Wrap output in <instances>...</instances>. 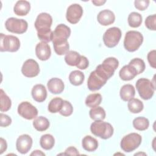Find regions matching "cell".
<instances>
[{
	"label": "cell",
	"mask_w": 156,
	"mask_h": 156,
	"mask_svg": "<svg viewBox=\"0 0 156 156\" xmlns=\"http://www.w3.org/2000/svg\"><path fill=\"white\" fill-rule=\"evenodd\" d=\"M52 18L49 13L43 12L37 16L34 26L37 31V36L41 41L48 43L52 41Z\"/></svg>",
	"instance_id": "6da1fadb"
},
{
	"label": "cell",
	"mask_w": 156,
	"mask_h": 156,
	"mask_svg": "<svg viewBox=\"0 0 156 156\" xmlns=\"http://www.w3.org/2000/svg\"><path fill=\"white\" fill-rule=\"evenodd\" d=\"M110 77L103 70L101 65H99L96 69L92 71L88 79L87 86L90 91L100 90Z\"/></svg>",
	"instance_id": "7a4b0ae2"
},
{
	"label": "cell",
	"mask_w": 156,
	"mask_h": 156,
	"mask_svg": "<svg viewBox=\"0 0 156 156\" xmlns=\"http://www.w3.org/2000/svg\"><path fill=\"white\" fill-rule=\"evenodd\" d=\"M91 133L102 139L110 138L113 134V127L111 124L102 120L94 121L90 126Z\"/></svg>",
	"instance_id": "3957f363"
},
{
	"label": "cell",
	"mask_w": 156,
	"mask_h": 156,
	"mask_svg": "<svg viewBox=\"0 0 156 156\" xmlns=\"http://www.w3.org/2000/svg\"><path fill=\"white\" fill-rule=\"evenodd\" d=\"M143 41V36L138 31L130 30L125 35L124 40V48L129 52L136 51Z\"/></svg>",
	"instance_id": "277c9868"
},
{
	"label": "cell",
	"mask_w": 156,
	"mask_h": 156,
	"mask_svg": "<svg viewBox=\"0 0 156 156\" xmlns=\"http://www.w3.org/2000/svg\"><path fill=\"white\" fill-rule=\"evenodd\" d=\"M136 88L140 96L144 100L151 99L155 90L154 83L146 78L139 79L136 82Z\"/></svg>",
	"instance_id": "5b68a950"
},
{
	"label": "cell",
	"mask_w": 156,
	"mask_h": 156,
	"mask_svg": "<svg viewBox=\"0 0 156 156\" xmlns=\"http://www.w3.org/2000/svg\"><path fill=\"white\" fill-rule=\"evenodd\" d=\"M142 137L137 133H130L124 136L120 143L121 148L126 152H130L135 150L141 143Z\"/></svg>",
	"instance_id": "8992f818"
},
{
	"label": "cell",
	"mask_w": 156,
	"mask_h": 156,
	"mask_svg": "<svg viewBox=\"0 0 156 156\" xmlns=\"http://www.w3.org/2000/svg\"><path fill=\"white\" fill-rule=\"evenodd\" d=\"M0 51L1 52H16L20 47V41L18 37L11 35L0 34Z\"/></svg>",
	"instance_id": "52a82bcc"
},
{
	"label": "cell",
	"mask_w": 156,
	"mask_h": 156,
	"mask_svg": "<svg viewBox=\"0 0 156 156\" xmlns=\"http://www.w3.org/2000/svg\"><path fill=\"white\" fill-rule=\"evenodd\" d=\"M5 27L9 32L21 34L26 32L28 24L27 22L23 19L11 17L5 21Z\"/></svg>",
	"instance_id": "ba28073f"
},
{
	"label": "cell",
	"mask_w": 156,
	"mask_h": 156,
	"mask_svg": "<svg viewBox=\"0 0 156 156\" xmlns=\"http://www.w3.org/2000/svg\"><path fill=\"white\" fill-rule=\"evenodd\" d=\"M121 29L116 27L108 28L103 35V41L104 44L109 48L116 46L121 37Z\"/></svg>",
	"instance_id": "9c48e42d"
},
{
	"label": "cell",
	"mask_w": 156,
	"mask_h": 156,
	"mask_svg": "<svg viewBox=\"0 0 156 156\" xmlns=\"http://www.w3.org/2000/svg\"><path fill=\"white\" fill-rule=\"evenodd\" d=\"M71 34L70 28L64 24H60L55 27L52 32V43H61L68 41Z\"/></svg>",
	"instance_id": "30bf717a"
},
{
	"label": "cell",
	"mask_w": 156,
	"mask_h": 156,
	"mask_svg": "<svg viewBox=\"0 0 156 156\" xmlns=\"http://www.w3.org/2000/svg\"><path fill=\"white\" fill-rule=\"evenodd\" d=\"M18 113L21 117L28 120H31L37 117L38 110L30 102L24 101L18 105Z\"/></svg>",
	"instance_id": "8fae6325"
},
{
	"label": "cell",
	"mask_w": 156,
	"mask_h": 156,
	"mask_svg": "<svg viewBox=\"0 0 156 156\" xmlns=\"http://www.w3.org/2000/svg\"><path fill=\"white\" fill-rule=\"evenodd\" d=\"M83 15V9L78 4H73L70 5L66 10V18L71 24H76L80 20Z\"/></svg>",
	"instance_id": "7c38bea8"
},
{
	"label": "cell",
	"mask_w": 156,
	"mask_h": 156,
	"mask_svg": "<svg viewBox=\"0 0 156 156\" xmlns=\"http://www.w3.org/2000/svg\"><path fill=\"white\" fill-rule=\"evenodd\" d=\"M21 73L27 77H36L40 73L39 65L34 59H27L22 66Z\"/></svg>",
	"instance_id": "4fadbf2b"
},
{
	"label": "cell",
	"mask_w": 156,
	"mask_h": 156,
	"mask_svg": "<svg viewBox=\"0 0 156 156\" xmlns=\"http://www.w3.org/2000/svg\"><path fill=\"white\" fill-rule=\"evenodd\" d=\"M32 139L29 135L23 134L20 135L16 142L17 151L22 154L27 153L32 147Z\"/></svg>",
	"instance_id": "5bb4252c"
},
{
	"label": "cell",
	"mask_w": 156,
	"mask_h": 156,
	"mask_svg": "<svg viewBox=\"0 0 156 156\" xmlns=\"http://www.w3.org/2000/svg\"><path fill=\"white\" fill-rule=\"evenodd\" d=\"M35 54L37 57L42 61L48 60L51 55V50L49 45L46 42H40L35 47Z\"/></svg>",
	"instance_id": "9a60e30c"
},
{
	"label": "cell",
	"mask_w": 156,
	"mask_h": 156,
	"mask_svg": "<svg viewBox=\"0 0 156 156\" xmlns=\"http://www.w3.org/2000/svg\"><path fill=\"white\" fill-rule=\"evenodd\" d=\"M97 20L100 24L106 26L114 23L115 20V15L112 11L105 9L98 13Z\"/></svg>",
	"instance_id": "2e32d148"
},
{
	"label": "cell",
	"mask_w": 156,
	"mask_h": 156,
	"mask_svg": "<svg viewBox=\"0 0 156 156\" xmlns=\"http://www.w3.org/2000/svg\"><path fill=\"white\" fill-rule=\"evenodd\" d=\"M49 91L52 94H60L64 90L65 85L62 79L54 77L49 80L47 83Z\"/></svg>",
	"instance_id": "e0dca14e"
},
{
	"label": "cell",
	"mask_w": 156,
	"mask_h": 156,
	"mask_svg": "<svg viewBox=\"0 0 156 156\" xmlns=\"http://www.w3.org/2000/svg\"><path fill=\"white\" fill-rule=\"evenodd\" d=\"M101 65L103 69L112 77L119 66V61L115 57H108L105 58Z\"/></svg>",
	"instance_id": "ac0fdd59"
},
{
	"label": "cell",
	"mask_w": 156,
	"mask_h": 156,
	"mask_svg": "<svg viewBox=\"0 0 156 156\" xmlns=\"http://www.w3.org/2000/svg\"><path fill=\"white\" fill-rule=\"evenodd\" d=\"M31 94L33 99L38 102H43L47 97L46 89L42 84H37L34 85L32 89Z\"/></svg>",
	"instance_id": "d6986e66"
},
{
	"label": "cell",
	"mask_w": 156,
	"mask_h": 156,
	"mask_svg": "<svg viewBox=\"0 0 156 156\" xmlns=\"http://www.w3.org/2000/svg\"><path fill=\"white\" fill-rule=\"evenodd\" d=\"M137 75L136 69L130 65L128 64L124 65L119 72L120 78L125 81L130 80L133 79Z\"/></svg>",
	"instance_id": "ffe728a7"
},
{
	"label": "cell",
	"mask_w": 156,
	"mask_h": 156,
	"mask_svg": "<svg viewBox=\"0 0 156 156\" xmlns=\"http://www.w3.org/2000/svg\"><path fill=\"white\" fill-rule=\"evenodd\" d=\"M30 4L27 1H18L13 7L14 13L18 16H25L30 11Z\"/></svg>",
	"instance_id": "44dd1931"
},
{
	"label": "cell",
	"mask_w": 156,
	"mask_h": 156,
	"mask_svg": "<svg viewBox=\"0 0 156 156\" xmlns=\"http://www.w3.org/2000/svg\"><path fill=\"white\" fill-rule=\"evenodd\" d=\"M120 97L124 101H129L133 98L135 94V90L134 87L131 84L124 85L120 89Z\"/></svg>",
	"instance_id": "7402d4cb"
},
{
	"label": "cell",
	"mask_w": 156,
	"mask_h": 156,
	"mask_svg": "<svg viewBox=\"0 0 156 156\" xmlns=\"http://www.w3.org/2000/svg\"><path fill=\"white\" fill-rule=\"evenodd\" d=\"M82 147L88 152H93L98 149V142L96 139L90 135L85 136L82 141Z\"/></svg>",
	"instance_id": "603a6c76"
},
{
	"label": "cell",
	"mask_w": 156,
	"mask_h": 156,
	"mask_svg": "<svg viewBox=\"0 0 156 156\" xmlns=\"http://www.w3.org/2000/svg\"><path fill=\"white\" fill-rule=\"evenodd\" d=\"M65 61L67 65L71 66H77L81 59V55L76 51H69L65 56Z\"/></svg>",
	"instance_id": "cb8c5ba5"
},
{
	"label": "cell",
	"mask_w": 156,
	"mask_h": 156,
	"mask_svg": "<svg viewBox=\"0 0 156 156\" xmlns=\"http://www.w3.org/2000/svg\"><path fill=\"white\" fill-rule=\"evenodd\" d=\"M33 126L39 132L45 131L49 127V121L46 117L40 116L36 117L34 120Z\"/></svg>",
	"instance_id": "d4e9b609"
},
{
	"label": "cell",
	"mask_w": 156,
	"mask_h": 156,
	"mask_svg": "<svg viewBox=\"0 0 156 156\" xmlns=\"http://www.w3.org/2000/svg\"><path fill=\"white\" fill-rule=\"evenodd\" d=\"M85 79L83 73L79 70H74L70 73L69 75V80L70 83L74 86H79L82 84Z\"/></svg>",
	"instance_id": "484cf974"
},
{
	"label": "cell",
	"mask_w": 156,
	"mask_h": 156,
	"mask_svg": "<svg viewBox=\"0 0 156 156\" xmlns=\"http://www.w3.org/2000/svg\"><path fill=\"white\" fill-rule=\"evenodd\" d=\"M55 144V139L51 134H44L42 135L40 140V146L44 150L51 149Z\"/></svg>",
	"instance_id": "4316f807"
},
{
	"label": "cell",
	"mask_w": 156,
	"mask_h": 156,
	"mask_svg": "<svg viewBox=\"0 0 156 156\" xmlns=\"http://www.w3.org/2000/svg\"><path fill=\"white\" fill-rule=\"evenodd\" d=\"M102 101V96L99 93H93L89 94L85 99V104L90 108L99 106Z\"/></svg>",
	"instance_id": "83f0119b"
},
{
	"label": "cell",
	"mask_w": 156,
	"mask_h": 156,
	"mask_svg": "<svg viewBox=\"0 0 156 156\" xmlns=\"http://www.w3.org/2000/svg\"><path fill=\"white\" fill-rule=\"evenodd\" d=\"M127 107L130 112L133 113H138L143 110L144 105L140 99L132 98L129 101Z\"/></svg>",
	"instance_id": "f1b7e54d"
},
{
	"label": "cell",
	"mask_w": 156,
	"mask_h": 156,
	"mask_svg": "<svg viewBox=\"0 0 156 156\" xmlns=\"http://www.w3.org/2000/svg\"><path fill=\"white\" fill-rule=\"evenodd\" d=\"M127 21L129 26L133 28L138 27L142 23V16L138 12H131L128 16Z\"/></svg>",
	"instance_id": "f546056e"
},
{
	"label": "cell",
	"mask_w": 156,
	"mask_h": 156,
	"mask_svg": "<svg viewBox=\"0 0 156 156\" xmlns=\"http://www.w3.org/2000/svg\"><path fill=\"white\" fill-rule=\"evenodd\" d=\"M63 104V100L58 97H55L51 100L48 104V109L49 112L55 113L59 112Z\"/></svg>",
	"instance_id": "4dcf8cb0"
},
{
	"label": "cell",
	"mask_w": 156,
	"mask_h": 156,
	"mask_svg": "<svg viewBox=\"0 0 156 156\" xmlns=\"http://www.w3.org/2000/svg\"><path fill=\"white\" fill-rule=\"evenodd\" d=\"M133 127L140 131H143L146 130L149 126V121L146 118L140 116L135 118L133 120Z\"/></svg>",
	"instance_id": "1f68e13d"
},
{
	"label": "cell",
	"mask_w": 156,
	"mask_h": 156,
	"mask_svg": "<svg viewBox=\"0 0 156 156\" xmlns=\"http://www.w3.org/2000/svg\"><path fill=\"white\" fill-rule=\"evenodd\" d=\"M0 110L1 112H7L8 111L12 105V101L10 98L5 94L2 89L0 90Z\"/></svg>",
	"instance_id": "d6a6232c"
},
{
	"label": "cell",
	"mask_w": 156,
	"mask_h": 156,
	"mask_svg": "<svg viewBox=\"0 0 156 156\" xmlns=\"http://www.w3.org/2000/svg\"><path fill=\"white\" fill-rule=\"evenodd\" d=\"M89 115L91 119L96 120H103L105 118L106 113L104 109L101 107H96L92 108L89 112Z\"/></svg>",
	"instance_id": "836d02e7"
},
{
	"label": "cell",
	"mask_w": 156,
	"mask_h": 156,
	"mask_svg": "<svg viewBox=\"0 0 156 156\" xmlns=\"http://www.w3.org/2000/svg\"><path fill=\"white\" fill-rule=\"evenodd\" d=\"M129 64L132 65L136 69L137 74L142 73L146 68L144 62L140 58H135L131 60Z\"/></svg>",
	"instance_id": "e575fe53"
},
{
	"label": "cell",
	"mask_w": 156,
	"mask_h": 156,
	"mask_svg": "<svg viewBox=\"0 0 156 156\" xmlns=\"http://www.w3.org/2000/svg\"><path fill=\"white\" fill-rule=\"evenodd\" d=\"M53 46L55 53L58 55L66 54L69 51V45L68 41L61 43H54L53 44Z\"/></svg>",
	"instance_id": "d590c367"
},
{
	"label": "cell",
	"mask_w": 156,
	"mask_h": 156,
	"mask_svg": "<svg viewBox=\"0 0 156 156\" xmlns=\"http://www.w3.org/2000/svg\"><path fill=\"white\" fill-rule=\"evenodd\" d=\"M73 112V107L71 104L68 101L63 100V104L59 113L63 116H69Z\"/></svg>",
	"instance_id": "8d00e7d4"
},
{
	"label": "cell",
	"mask_w": 156,
	"mask_h": 156,
	"mask_svg": "<svg viewBox=\"0 0 156 156\" xmlns=\"http://www.w3.org/2000/svg\"><path fill=\"white\" fill-rule=\"evenodd\" d=\"M146 27L151 30H156V15H151L148 16L145 20Z\"/></svg>",
	"instance_id": "74e56055"
},
{
	"label": "cell",
	"mask_w": 156,
	"mask_h": 156,
	"mask_svg": "<svg viewBox=\"0 0 156 156\" xmlns=\"http://www.w3.org/2000/svg\"><path fill=\"white\" fill-rule=\"evenodd\" d=\"M149 2L148 0H136L134 1V5L136 9L143 11L147 8Z\"/></svg>",
	"instance_id": "f35d334b"
},
{
	"label": "cell",
	"mask_w": 156,
	"mask_h": 156,
	"mask_svg": "<svg viewBox=\"0 0 156 156\" xmlns=\"http://www.w3.org/2000/svg\"><path fill=\"white\" fill-rule=\"evenodd\" d=\"M12 123V119L8 115L1 113L0 114V125L1 127H7Z\"/></svg>",
	"instance_id": "ab89813d"
},
{
	"label": "cell",
	"mask_w": 156,
	"mask_h": 156,
	"mask_svg": "<svg viewBox=\"0 0 156 156\" xmlns=\"http://www.w3.org/2000/svg\"><path fill=\"white\" fill-rule=\"evenodd\" d=\"M155 55H156V51L155 49L151 51L147 54V60L148 62L151 67L153 68H156V62H155Z\"/></svg>",
	"instance_id": "60d3db41"
},
{
	"label": "cell",
	"mask_w": 156,
	"mask_h": 156,
	"mask_svg": "<svg viewBox=\"0 0 156 156\" xmlns=\"http://www.w3.org/2000/svg\"><path fill=\"white\" fill-rule=\"evenodd\" d=\"M89 66V62L87 58L83 55H81V59L79 65L76 66L80 69H85Z\"/></svg>",
	"instance_id": "b9f144b4"
},
{
	"label": "cell",
	"mask_w": 156,
	"mask_h": 156,
	"mask_svg": "<svg viewBox=\"0 0 156 156\" xmlns=\"http://www.w3.org/2000/svg\"><path fill=\"white\" fill-rule=\"evenodd\" d=\"M63 155H79V153L77 151V149L73 147V146H71V147H68L65 151V153L63 154Z\"/></svg>",
	"instance_id": "7bdbcfd3"
},
{
	"label": "cell",
	"mask_w": 156,
	"mask_h": 156,
	"mask_svg": "<svg viewBox=\"0 0 156 156\" xmlns=\"http://www.w3.org/2000/svg\"><path fill=\"white\" fill-rule=\"evenodd\" d=\"M0 144H1L0 154H2L4 151H6V149L7 148V144L6 141L2 138H0Z\"/></svg>",
	"instance_id": "ee69618b"
},
{
	"label": "cell",
	"mask_w": 156,
	"mask_h": 156,
	"mask_svg": "<svg viewBox=\"0 0 156 156\" xmlns=\"http://www.w3.org/2000/svg\"><path fill=\"white\" fill-rule=\"evenodd\" d=\"M92 3L96 6H101L106 2V1H92Z\"/></svg>",
	"instance_id": "f6af8a7d"
},
{
	"label": "cell",
	"mask_w": 156,
	"mask_h": 156,
	"mask_svg": "<svg viewBox=\"0 0 156 156\" xmlns=\"http://www.w3.org/2000/svg\"><path fill=\"white\" fill-rule=\"evenodd\" d=\"M30 155H45V154L40 150H35L30 154Z\"/></svg>",
	"instance_id": "bcb514c9"
}]
</instances>
